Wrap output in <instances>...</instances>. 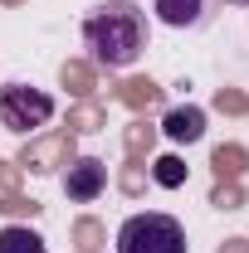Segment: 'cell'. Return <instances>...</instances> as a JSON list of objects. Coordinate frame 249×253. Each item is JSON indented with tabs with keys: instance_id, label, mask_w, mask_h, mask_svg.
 I'll return each mask as SVG.
<instances>
[{
	"instance_id": "cell-7",
	"label": "cell",
	"mask_w": 249,
	"mask_h": 253,
	"mask_svg": "<svg viewBox=\"0 0 249 253\" xmlns=\"http://www.w3.org/2000/svg\"><path fill=\"white\" fill-rule=\"evenodd\" d=\"M113 97H118L123 107H132V112H147V107H156V102H161V88H156L152 78H127V83H118V88H113Z\"/></svg>"
},
{
	"instance_id": "cell-3",
	"label": "cell",
	"mask_w": 249,
	"mask_h": 253,
	"mask_svg": "<svg viewBox=\"0 0 249 253\" xmlns=\"http://www.w3.org/2000/svg\"><path fill=\"white\" fill-rule=\"evenodd\" d=\"M54 117V97L39 93V88H25V83H5L0 88V122L10 131H30V126H44Z\"/></svg>"
},
{
	"instance_id": "cell-5",
	"label": "cell",
	"mask_w": 249,
	"mask_h": 253,
	"mask_svg": "<svg viewBox=\"0 0 249 253\" xmlns=\"http://www.w3.org/2000/svg\"><path fill=\"white\" fill-rule=\"evenodd\" d=\"M103 185H108V166H103V161H93V156H73V161H68V170H63V190H68L73 205L98 200Z\"/></svg>"
},
{
	"instance_id": "cell-14",
	"label": "cell",
	"mask_w": 249,
	"mask_h": 253,
	"mask_svg": "<svg viewBox=\"0 0 249 253\" xmlns=\"http://www.w3.org/2000/svg\"><path fill=\"white\" fill-rule=\"evenodd\" d=\"M103 244H108V234H103V224H98V219L83 214V219L73 224V249H78V253H103Z\"/></svg>"
},
{
	"instance_id": "cell-13",
	"label": "cell",
	"mask_w": 249,
	"mask_h": 253,
	"mask_svg": "<svg viewBox=\"0 0 249 253\" xmlns=\"http://www.w3.org/2000/svg\"><path fill=\"white\" fill-rule=\"evenodd\" d=\"M0 253H44V239L20 229V224H10V229H0Z\"/></svg>"
},
{
	"instance_id": "cell-8",
	"label": "cell",
	"mask_w": 249,
	"mask_h": 253,
	"mask_svg": "<svg viewBox=\"0 0 249 253\" xmlns=\"http://www.w3.org/2000/svg\"><path fill=\"white\" fill-rule=\"evenodd\" d=\"M210 170H215V180H240L249 170V151L240 141H225V146H215V156H210Z\"/></svg>"
},
{
	"instance_id": "cell-10",
	"label": "cell",
	"mask_w": 249,
	"mask_h": 253,
	"mask_svg": "<svg viewBox=\"0 0 249 253\" xmlns=\"http://www.w3.org/2000/svg\"><path fill=\"white\" fill-rule=\"evenodd\" d=\"M156 15H161L166 25L186 30V25H200V15H205V0H156Z\"/></svg>"
},
{
	"instance_id": "cell-16",
	"label": "cell",
	"mask_w": 249,
	"mask_h": 253,
	"mask_svg": "<svg viewBox=\"0 0 249 253\" xmlns=\"http://www.w3.org/2000/svg\"><path fill=\"white\" fill-rule=\"evenodd\" d=\"M210 205H215V210H240V205H245V185H240V180H215Z\"/></svg>"
},
{
	"instance_id": "cell-21",
	"label": "cell",
	"mask_w": 249,
	"mask_h": 253,
	"mask_svg": "<svg viewBox=\"0 0 249 253\" xmlns=\"http://www.w3.org/2000/svg\"><path fill=\"white\" fill-rule=\"evenodd\" d=\"M0 5H25V0H0Z\"/></svg>"
},
{
	"instance_id": "cell-15",
	"label": "cell",
	"mask_w": 249,
	"mask_h": 253,
	"mask_svg": "<svg viewBox=\"0 0 249 253\" xmlns=\"http://www.w3.org/2000/svg\"><path fill=\"white\" fill-rule=\"evenodd\" d=\"M152 180H156V185H166V190L186 185V161H181V156H161L152 166Z\"/></svg>"
},
{
	"instance_id": "cell-19",
	"label": "cell",
	"mask_w": 249,
	"mask_h": 253,
	"mask_svg": "<svg viewBox=\"0 0 249 253\" xmlns=\"http://www.w3.org/2000/svg\"><path fill=\"white\" fill-rule=\"evenodd\" d=\"M118 185H123V195H142V185H147V170L127 161V166H123V180H118Z\"/></svg>"
},
{
	"instance_id": "cell-17",
	"label": "cell",
	"mask_w": 249,
	"mask_h": 253,
	"mask_svg": "<svg viewBox=\"0 0 249 253\" xmlns=\"http://www.w3.org/2000/svg\"><path fill=\"white\" fill-rule=\"evenodd\" d=\"M34 210H39V205L25 200L20 190H5V195H0V214H10V219H25V214H34Z\"/></svg>"
},
{
	"instance_id": "cell-18",
	"label": "cell",
	"mask_w": 249,
	"mask_h": 253,
	"mask_svg": "<svg viewBox=\"0 0 249 253\" xmlns=\"http://www.w3.org/2000/svg\"><path fill=\"white\" fill-rule=\"evenodd\" d=\"M215 107H220V112H230V117H245V112H249V93H240V88H220V93H215Z\"/></svg>"
},
{
	"instance_id": "cell-12",
	"label": "cell",
	"mask_w": 249,
	"mask_h": 253,
	"mask_svg": "<svg viewBox=\"0 0 249 253\" xmlns=\"http://www.w3.org/2000/svg\"><path fill=\"white\" fill-rule=\"evenodd\" d=\"M108 122V112H103V102H93V97H83L78 107H68V131L78 136V131H98V126Z\"/></svg>"
},
{
	"instance_id": "cell-20",
	"label": "cell",
	"mask_w": 249,
	"mask_h": 253,
	"mask_svg": "<svg viewBox=\"0 0 249 253\" xmlns=\"http://www.w3.org/2000/svg\"><path fill=\"white\" fill-rule=\"evenodd\" d=\"M220 253H249V239H225Z\"/></svg>"
},
{
	"instance_id": "cell-1",
	"label": "cell",
	"mask_w": 249,
	"mask_h": 253,
	"mask_svg": "<svg viewBox=\"0 0 249 253\" xmlns=\"http://www.w3.org/2000/svg\"><path fill=\"white\" fill-rule=\"evenodd\" d=\"M83 39L93 49V63L127 68L147 49V15L137 5H127V0H108V5H98V15L83 20Z\"/></svg>"
},
{
	"instance_id": "cell-2",
	"label": "cell",
	"mask_w": 249,
	"mask_h": 253,
	"mask_svg": "<svg viewBox=\"0 0 249 253\" xmlns=\"http://www.w3.org/2000/svg\"><path fill=\"white\" fill-rule=\"evenodd\" d=\"M118 253H186V229L171 214H132L118 229Z\"/></svg>"
},
{
	"instance_id": "cell-6",
	"label": "cell",
	"mask_w": 249,
	"mask_h": 253,
	"mask_svg": "<svg viewBox=\"0 0 249 253\" xmlns=\"http://www.w3.org/2000/svg\"><path fill=\"white\" fill-rule=\"evenodd\" d=\"M161 131H166L171 141H200V136H205V112H200V107H171L166 122H161Z\"/></svg>"
},
{
	"instance_id": "cell-22",
	"label": "cell",
	"mask_w": 249,
	"mask_h": 253,
	"mask_svg": "<svg viewBox=\"0 0 249 253\" xmlns=\"http://www.w3.org/2000/svg\"><path fill=\"white\" fill-rule=\"evenodd\" d=\"M230 5H249V0H230Z\"/></svg>"
},
{
	"instance_id": "cell-9",
	"label": "cell",
	"mask_w": 249,
	"mask_h": 253,
	"mask_svg": "<svg viewBox=\"0 0 249 253\" xmlns=\"http://www.w3.org/2000/svg\"><path fill=\"white\" fill-rule=\"evenodd\" d=\"M59 78H63V88H68V93L78 97V102H83V97H93V88H98V73H93V63H83V59H68L59 68Z\"/></svg>"
},
{
	"instance_id": "cell-11",
	"label": "cell",
	"mask_w": 249,
	"mask_h": 253,
	"mask_svg": "<svg viewBox=\"0 0 249 253\" xmlns=\"http://www.w3.org/2000/svg\"><path fill=\"white\" fill-rule=\"evenodd\" d=\"M152 141H156V126H147L142 117H137V122H127L123 146H127V161H132V166H147V151H152Z\"/></svg>"
},
{
	"instance_id": "cell-4",
	"label": "cell",
	"mask_w": 249,
	"mask_h": 253,
	"mask_svg": "<svg viewBox=\"0 0 249 253\" xmlns=\"http://www.w3.org/2000/svg\"><path fill=\"white\" fill-rule=\"evenodd\" d=\"M73 161V131H49V136H34L30 146L20 151V170H34V175H54L59 166Z\"/></svg>"
}]
</instances>
